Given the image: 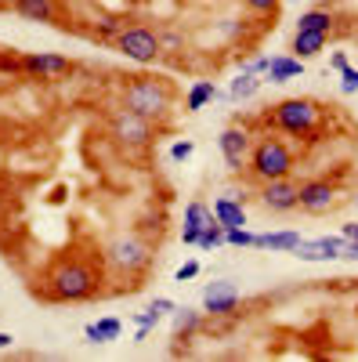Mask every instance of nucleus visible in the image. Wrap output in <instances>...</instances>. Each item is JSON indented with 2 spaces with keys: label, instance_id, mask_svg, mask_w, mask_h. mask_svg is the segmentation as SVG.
Instances as JSON below:
<instances>
[{
  "label": "nucleus",
  "instance_id": "nucleus-21",
  "mask_svg": "<svg viewBox=\"0 0 358 362\" xmlns=\"http://www.w3.org/2000/svg\"><path fill=\"white\" fill-rule=\"evenodd\" d=\"M214 98H221L217 83L214 80H196L189 87V95H185V112H199V109H206V102H214Z\"/></svg>",
  "mask_w": 358,
  "mask_h": 362
},
{
  "label": "nucleus",
  "instance_id": "nucleus-13",
  "mask_svg": "<svg viewBox=\"0 0 358 362\" xmlns=\"http://www.w3.org/2000/svg\"><path fill=\"white\" fill-rule=\"evenodd\" d=\"M15 15L25 22H44V25H62V4L58 0H11Z\"/></svg>",
  "mask_w": 358,
  "mask_h": 362
},
{
  "label": "nucleus",
  "instance_id": "nucleus-17",
  "mask_svg": "<svg viewBox=\"0 0 358 362\" xmlns=\"http://www.w3.org/2000/svg\"><path fill=\"white\" fill-rule=\"evenodd\" d=\"M326 40H330V33H311V29H297L293 33V44H290V51H293V58H315V54H322V47H326Z\"/></svg>",
  "mask_w": 358,
  "mask_h": 362
},
{
  "label": "nucleus",
  "instance_id": "nucleus-40",
  "mask_svg": "<svg viewBox=\"0 0 358 362\" xmlns=\"http://www.w3.org/2000/svg\"><path fill=\"white\" fill-rule=\"evenodd\" d=\"M0 206H4V199H0Z\"/></svg>",
  "mask_w": 358,
  "mask_h": 362
},
{
  "label": "nucleus",
  "instance_id": "nucleus-5",
  "mask_svg": "<svg viewBox=\"0 0 358 362\" xmlns=\"http://www.w3.org/2000/svg\"><path fill=\"white\" fill-rule=\"evenodd\" d=\"M293 148L282 141V138H275V134H264L261 141H253V148H250V163H246V170H250V177H257V181H275V177H290L293 174Z\"/></svg>",
  "mask_w": 358,
  "mask_h": 362
},
{
  "label": "nucleus",
  "instance_id": "nucleus-28",
  "mask_svg": "<svg viewBox=\"0 0 358 362\" xmlns=\"http://www.w3.org/2000/svg\"><path fill=\"white\" fill-rule=\"evenodd\" d=\"M192 153H196V141H192V138H181V141H174V145H170V160H174V163L192 160Z\"/></svg>",
  "mask_w": 358,
  "mask_h": 362
},
{
  "label": "nucleus",
  "instance_id": "nucleus-16",
  "mask_svg": "<svg viewBox=\"0 0 358 362\" xmlns=\"http://www.w3.org/2000/svg\"><path fill=\"white\" fill-rule=\"evenodd\" d=\"M119 334H124V322H119L116 315H105L98 322H87V329H83L87 344H112V341H119Z\"/></svg>",
  "mask_w": 358,
  "mask_h": 362
},
{
  "label": "nucleus",
  "instance_id": "nucleus-15",
  "mask_svg": "<svg viewBox=\"0 0 358 362\" xmlns=\"http://www.w3.org/2000/svg\"><path fill=\"white\" fill-rule=\"evenodd\" d=\"M301 243H304V235L297 232V228H279V232H261V235H253V247L275 250V254H293Z\"/></svg>",
  "mask_w": 358,
  "mask_h": 362
},
{
  "label": "nucleus",
  "instance_id": "nucleus-29",
  "mask_svg": "<svg viewBox=\"0 0 358 362\" xmlns=\"http://www.w3.org/2000/svg\"><path fill=\"white\" fill-rule=\"evenodd\" d=\"M340 90H344V95H354V90H358V69L354 66H347L340 73Z\"/></svg>",
  "mask_w": 358,
  "mask_h": 362
},
{
  "label": "nucleus",
  "instance_id": "nucleus-38",
  "mask_svg": "<svg viewBox=\"0 0 358 362\" xmlns=\"http://www.w3.org/2000/svg\"><path fill=\"white\" fill-rule=\"evenodd\" d=\"M340 235H344V239H354V243H358V225H344Z\"/></svg>",
  "mask_w": 358,
  "mask_h": 362
},
{
  "label": "nucleus",
  "instance_id": "nucleus-14",
  "mask_svg": "<svg viewBox=\"0 0 358 362\" xmlns=\"http://www.w3.org/2000/svg\"><path fill=\"white\" fill-rule=\"evenodd\" d=\"M344 250V235H322V239H304L293 254L301 261H337Z\"/></svg>",
  "mask_w": 358,
  "mask_h": 362
},
{
  "label": "nucleus",
  "instance_id": "nucleus-36",
  "mask_svg": "<svg viewBox=\"0 0 358 362\" xmlns=\"http://www.w3.org/2000/svg\"><path fill=\"white\" fill-rule=\"evenodd\" d=\"M330 69H337V73H344V69H347V54H344V51H337V54L330 58Z\"/></svg>",
  "mask_w": 358,
  "mask_h": 362
},
{
  "label": "nucleus",
  "instance_id": "nucleus-10",
  "mask_svg": "<svg viewBox=\"0 0 358 362\" xmlns=\"http://www.w3.org/2000/svg\"><path fill=\"white\" fill-rule=\"evenodd\" d=\"M22 73L25 76H37V80H62L73 73V62L66 54H51V51H29L22 54Z\"/></svg>",
  "mask_w": 358,
  "mask_h": 362
},
{
  "label": "nucleus",
  "instance_id": "nucleus-25",
  "mask_svg": "<svg viewBox=\"0 0 358 362\" xmlns=\"http://www.w3.org/2000/svg\"><path fill=\"white\" fill-rule=\"evenodd\" d=\"M131 319H134V326H138V334H134V341L141 344V341L148 337V329H156V326H160V319H163V315H160V312H156L153 305H148L145 312H134Z\"/></svg>",
  "mask_w": 358,
  "mask_h": 362
},
{
  "label": "nucleus",
  "instance_id": "nucleus-7",
  "mask_svg": "<svg viewBox=\"0 0 358 362\" xmlns=\"http://www.w3.org/2000/svg\"><path fill=\"white\" fill-rule=\"evenodd\" d=\"M116 51L124 54L127 62L148 66L163 54V44H160V33H153L148 25H131V29H119L116 33Z\"/></svg>",
  "mask_w": 358,
  "mask_h": 362
},
{
  "label": "nucleus",
  "instance_id": "nucleus-19",
  "mask_svg": "<svg viewBox=\"0 0 358 362\" xmlns=\"http://www.w3.org/2000/svg\"><path fill=\"white\" fill-rule=\"evenodd\" d=\"M301 73H304V62H301V58H290V54H272V62H268V80H272V83L297 80Z\"/></svg>",
  "mask_w": 358,
  "mask_h": 362
},
{
  "label": "nucleus",
  "instance_id": "nucleus-22",
  "mask_svg": "<svg viewBox=\"0 0 358 362\" xmlns=\"http://www.w3.org/2000/svg\"><path fill=\"white\" fill-rule=\"evenodd\" d=\"M185 225L189 228H210V225H217V218H214V206H206L203 199H192L189 206H185Z\"/></svg>",
  "mask_w": 358,
  "mask_h": 362
},
{
  "label": "nucleus",
  "instance_id": "nucleus-27",
  "mask_svg": "<svg viewBox=\"0 0 358 362\" xmlns=\"http://www.w3.org/2000/svg\"><path fill=\"white\" fill-rule=\"evenodd\" d=\"M225 247H253V232L243 228H225Z\"/></svg>",
  "mask_w": 358,
  "mask_h": 362
},
{
  "label": "nucleus",
  "instance_id": "nucleus-18",
  "mask_svg": "<svg viewBox=\"0 0 358 362\" xmlns=\"http://www.w3.org/2000/svg\"><path fill=\"white\" fill-rule=\"evenodd\" d=\"M214 218H217L225 228H243V225H246V210H243V203L232 199V196H217V199H214Z\"/></svg>",
  "mask_w": 358,
  "mask_h": 362
},
{
  "label": "nucleus",
  "instance_id": "nucleus-12",
  "mask_svg": "<svg viewBox=\"0 0 358 362\" xmlns=\"http://www.w3.org/2000/svg\"><path fill=\"white\" fill-rule=\"evenodd\" d=\"M337 203V185L326 177H311V181H301V210L304 214H326Z\"/></svg>",
  "mask_w": 358,
  "mask_h": 362
},
{
  "label": "nucleus",
  "instance_id": "nucleus-6",
  "mask_svg": "<svg viewBox=\"0 0 358 362\" xmlns=\"http://www.w3.org/2000/svg\"><path fill=\"white\" fill-rule=\"evenodd\" d=\"M109 138L124 148H148L156 141V119L131 112V109H116L109 119Z\"/></svg>",
  "mask_w": 358,
  "mask_h": 362
},
{
  "label": "nucleus",
  "instance_id": "nucleus-32",
  "mask_svg": "<svg viewBox=\"0 0 358 362\" xmlns=\"http://www.w3.org/2000/svg\"><path fill=\"white\" fill-rule=\"evenodd\" d=\"M243 4H246L250 11H261V15H264V11H275L279 0H243Z\"/></svg>",
  "mask_w": 358,
  "mask_h": 362
},
{
  "label": "nucleus",
  "instance_id": "nucleus-1",
  "mask_svg": "<svg viewBox=\"0 0 358 362\" xmlns=\"http://www.w3.org/2000/svg\"><path fill=\"white\" fill-rule=\"evenodd\" d=\"M105 283V264L87 257H58L44 276V297L47 300H91Z\"/></svg>",
  "mask_w": 358,
  "mask_h": 362
},
{
  "label": "nucleus",
  "instance_id": "nucleus-33",
  "mask_svg": "<svg viewBox=\"0 0 358 362\" xmlns=\"http://www.w3.org/2000/svg\"><path fill=\"white\" fill-rule=\"evenodd\" d=\"M153 308H156L160 315H174V312H177V305H174L170 297H156V300H153Z\"/></svg>",
  "mask_w": 358,
  "mask_h": 362
},
{
  "label": "nucleus",
  "instance_id": "nucleus-4",
  "mask_svg": "<svg viewBox=\"0 0 358 362\" xmlns=\"http://www.w3.org/2000/svg\"><path fill=\"white\" fill-rule=\"evenodd\" d=\"M268 124L290 138H311L322 127V105L311 98H286V102L272 105Z\"/></svg>",
  "mask_w": 358,
  "mask_h": 362
},
{
  "label": "nucleus",
  "instance_id": "nucleus-9",
  "mask_svg": "<svg viewBox=\"0 0 358 362\" xmlns=\"http://www.w3.org/2000/svg\"><path fill=\"white\" fill-rule=\"evenodd\" d=\"M239 300H243V293H239V286L232 279H214V283H206L203 286V312L206 315H232L239 308Z\"/></svg>",
  "mask_w": 358,
  "mask_h": 362
},
{
  "label": "nucleus",
  "instance_id": "nucleus-2",
  "mask_svg": "<svg viewBox=\"0 0 358 362\" xmlns=\"http://www.w3.org/2000/svg\"><path fill=\"white\" fill-rule=\"evenodd\" d=\"M153 261H156L153 243H145V239L134 235V232L112 235L105 243V250H102L105 276H116V279H145L148 268H153Z\"/></svg>",
  "mask_w": 358,
  "mask_h": 362
},
{
  "label": "nucleus",
  "instance_id": "nucleus-37",
  "mask_svg": "<svg viewBox=\"0 0 358 362\" xmlns=\"http://www.w3.org/2000/svg\"><path fill=\"white\" fill-rule=\"evenodd\" d=\"M160 44H163V47H177V44H181V37H174V33H163V37H160Z\"/></svg>",
  "mask_w": 358,
  "mask_h": 362
},
{
  "label": "nucleus",
  "instance_id": "nucleus-30",
  "mask_svg": "<svg viewBox=\"0 0 358 362\" xmlns=\"http://www.w3.org/2000/svg\"><path fill=\"white\" fill-rule=\"evenodd\" d=\"M196 276H199V261H185L181 268L174 272V279H177V283H189V279H196Z\"/></svg>",
  "mask_w": 358,
  "mask_h": 362
},
{
  "label": "nucleus",
  "instance_id": "nucleus-23",
  "mask_svg": "<svg viewBox=\"0 0 358 362\" xmlns=\"http://www.w3.org/2000/svg\"><path fill=\"white\" fill-rule=\"evenodd\" d=\"M261 90V80H257V73H246V69H239V76L232 80V90H228V98L232 102H246V98H253Z\"/></svg>",
  "mask_w": 358,
  "mask_h": 362
},
{
  "label": "nucleus",
  "instance_id": "nucleus-8",
  "mask_svg": "<svg viewBox=\"0 0 358 362\" xmlns=\"http://www.w3.org/2000/svg\"><path fill=\"white\" fill-rule=\"evenodd\" d=\"M261 203L272 214H290V210L301 206V185L293 177H275V181H261Z\"/></svg>",
  "mask_w": 358,
  "mask_h": 362
},
{
  "label": "nucleus",
  "instance_id": "nucleus-26",
  "mask_svg": "<svg viewBox=\"0 0 358 362\" xmlns=\"http://www.w3.org/2000/svg\"><path fill=\"white\" fill-rule=\"evenodd\" d=\"M217 247H225V225L221 221L199 232V250H217Z\"/></svg>",
  "mask_w": 358,
  "mask_h": 362
},
{
  "label": "nucleus",
  "instance_id": "nucleus-34",
  "mask_svg": "<svg viewBox=\"0 0 358 362\" xmlns=\"http://www.w3.org/2000/svg\"><path fill=\"white\" fill-rule=\"evenodd\" d=\"M181 243H185V247H199V228L181 225Z\"/></svg>",
  "mask_w": 358,
  "mask_h": 362
},
{
  "label": "nucleus",
  "instance_id": "nucleus-35",
  "mask_svg": "<svg viewBox=\"0 0 358 362\" xmlns=\"http://www.w3.org/2000/svg\"><path fill=\"white\" fill-rule=\"evenodd\" d=\"M340 257H344V261H358V243H354V239H344Z\"/></svg>",
  "mask_w": 358,
  "mask_h": 362
},
{
  "label": "nucleus",
  "instance_id": "nucleus-31",
  "mask_svg": "<svg viewBox=\"0 0 358 362\" xmlns=\"http://www.w3.org/2000/svg\"><path fill=\"white\" fill-rule=\"evenodd\" d=\"M268 62H272V58L268 54H261V58H250V62H239V69H246V73H268Z\"/></svg>",
  "mask_w": 358,
  "mask_h": 362
},
{
  "label": "nucleus",
  "instance_id": "nucleus-20",
  "mask_svg": "<svg viewBox=\"0 0 358 362\" xmlns=\"http://www.w3.org/2000/svg\"><path fill=\"white\" fill-rule=\"evenodd\" d=\"M199 329H203V312H196V308L174 312V341H192Z\"/></svg>",
  "mask_w": 358,
  "mask_h": 362
},
{
  "label": "nucleus",
  "instance_id": "nucleus-3",
  "mask_svg": "<svg viewBox=\"0 0 358 362\" xmlns=\"http://www.w3.org/2000/svg\"><path fill=\"white\" fill-rule=\"evenodd\" d=\"M124 109L141 112V116L160 124V119H167L170 109H174V87L160 76H134L124 87Z\"/></svg>",
  "mask_w": 358,
  "mask_h": 362
},
{
  "label": "nucleus",
  "instance_id": "nucleus-24",
  "mask_svg": "<svg viewBox=\"0 0 358 362\" xmlns=\"http://www.w3.org/2000/svg\"><path fill=\"white\" fill-rule=\"evenodd\" d=\"M297 29H311V33H333V15L326 8H311L297 18Z\"/></svg>",
  "mask_w": 358,
  "mask_h": 362
},
{
  "label": "nucleus",
  "instance_id": "nucleus-39",
  "mask_svg": "<svg viewBox=\"0 0 358 362\" xmlns=\"http://www.w3.org/2000/svg\"><path fill=\"white\" fill-rule=\"evenodd\" d=\"M11 344H15V337H11V334H0V348H11Z\"/></svg>",
  "mask_w": 358,
  "mask_h": 362
},
{
  "label": "nucleus",
  "instance_id": "nucleus-11",
  "mask_svg": "<svg viewBox=\"0 0 358 362\" xmlns=\"http://www.w3.org/2000/svg\"><path fill=\"white\" fill-rule=\"evenodd\" d=\"M217 148H221V156H225V163H228V170H246V163H250V148H253V141H250V131L246 127H225L221 131V138H217Z\"/></svg>",
  "mask_w": 358,
  "mask_h": 362
}]
</instances>
